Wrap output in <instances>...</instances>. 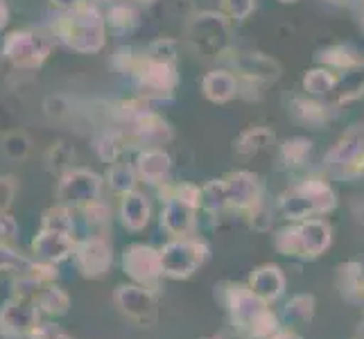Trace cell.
<instances>
[{
	"instance_id": "obj_35",
	"label": "cell",
	"mask_w": 364,
	"mask_h": 339,
	"mask_svg": "<svg viewBox=\"0 0 364 339\" xmlns=\"http://www.w3.org/2000/svg\"><path fill=\"white\" fill-rule=\"evenodd\" d=\"M14 199V181L11 179H0V212H5Z\"/></svg>"
},
{
	"instance_id": "obj_33",
	"label": "cell",
	"mask_w": 364,
	"mask_h": 339,
	"mask_svg": "<svg viewBox=\"0 0 364 339\" xmlns=\"http://www.w3.org/2000/svg\"><path fill=\"white\" fill-rule=\"evenodd\" d=\"M308 152H310V143L308 141H301V138L287 141L285 147H283V156L287 161V166H299V163L306 158Z\"/></svg>"
},
{
	"instance_id": "obj_10",
	"label": "cell",
	"mask_w": 364,
	"mask_h": 339,
	"mask_svg": "<svg viewBox=\"0 0 364 339\" xmlns=\"http://www.w3.org/2000/svg\"><path fill=\"white\" fill-rule=\"evenodd\" d=\"M191 41L202 53H222L224 43H227V23L222 21V16L215 14L197 16L191 25Z\"/></svg>"
},
{
	"instance_id": "obj_23",
	"label": "cell",
	"mask_w": 364,
	"mask_h": 339,
	"mask_svg": "<svg viewBox=\"0 0 364 339\" xmlns=\"http://www.w3.org/2000/svg\"><path fill=\"white\" fill-rule=\"evenodd\" d=\"M170 170V158L163 152H145L138 158V172L149 183H159Z\"/></svg>"
},
{
	"instance_id": "obj_21",
	"label": "cell",
	"mask_w": 364,
	"mask_h": 339,
	"mask_svg": "<svg viewBox=\"0 0 364 339\" xmlns=\"http://www.w3.org/2000/svg\"><path fill=\"white\" fill-rule=\"evenodd\" d=\"M34 306L39 308V312H46L50 317H61L66 315L70 308V298L68 294L57 285H46L39 294L34 296Z\"/></svg>"
},
{
	"instance_id": "obj_8",
	"label": "cell",
	"mask_w": 364,
	"mask_h": 339,
	"mask_svg": "<svg viewBox=\"0 0 364 339\" xmlns=\"http://www.w3.org/2000/svg\"><path fill=\"white\" fill-rule=\"evenodd\" d=\"M100 179L89 170H73L66 172V177L59 183V199L64 206H86L97 202L100 197Z\"/></svg>"
},
{
	"instance_id": "obj_16",
	"label": "cell",
	"mask_w": 364,
	"mask_h": 339,
	"mask_svg": "<svg viewBox=\"0 0 364 339\" xmlns=\"http://www.w3.org/2000/svg\"><path fill=\"white\" fill-rule=\"evenodd\" d=\"M32 249H34L36 256L48 260V262H61L73 254L75 242H73V235H68V233L43 229L32 240Z\"/></svg>"
},
{
	"instance_id": "obj_28",
	"label": "cell",
	"mask_w": 364,
	"mask_h": 339,
	"mask_svg": "<svg viewBox=\"0 0 364 339\" xmlns=\"http://www.w3.org/2000/svg\"><path fill=\"white\" fill-rule=\"evenodd\" d=\"M32 269V262L28 258H23L16 254L14 249H9L7 244L0 242V271H23L28 274Z\"/></svg>"
},
{
	"instance_id": "obj_3",
	"label": "cell",
	"mask_w": 364,
	"mask_h": 339,
	"mask_svg": "<svg viewBox=\"0 0 364 339\" xmlns=\"http://www.w3.org/2000/svg\"><path fill=\"white\" fill-rule=\"evenodd\" d=\"M206 256V244L191 240V237H177V240L168 242L159 251L161 269L170 279H188V276H193L204 265Z\"/></svg>"
},
{
	"instance_id": "obj_13",
	"label": "cell",
	"mask_w": 364,
	"mask_h": 339,
	"mask_svg": "<svg viewBox=\"0 0 364 339\" xmlns=\"http://www.w3.org/2000/svg\"><path fill=\"white\" fill-rule=\"evenodd\" d=\"M285 287L287 281L279 265H260L249 276V290L258 294L262 301H267V303L279 301L285 294Z\"/></svg>"
},
{
	"instance_id": "obj_19",
	"label": "cell",
	"mask_w": 364,
	"mask_h": 339,
	"mask_svg": "<svg viewBox=\"0 0 364 339\" xmlns=\"http://www.w3.org/2000/svg\"><path fill=\"white\" fill-rule=\"evenodd\" d=\"M138 77H141V84L147 91L163 93V91H170L174 86V70L166 61L149 59L147 64H143V68L138 70Z\"/></svg>"
},
{
	"instance_id": "obj_14",
	"label": "cell",
	"mask_w": 364,
	"mask_h": 339,
	"mask_svg": "<svg viewBox=\"0 0 364 339\" xmlns=\"http://www.w3.org/2000/svg\"><path fill=\"white\" fill-rule=\"evenodd\" d=\"M227 185V199L229 206L240 208V210H251L258 206L260 202V183L251 172H235L229 181H224Z\"/></svg>"
},
{
	"instance_id": "obj_2",
	"label": "cell",
	"mask_w": 364,
	"mask_h": 339,
	"mask_svg": "<svg viewBox=\"0 0 364 339\" xmlns=\"http://www.w3.org/2000/svg\"><path fill=\"white\" fill-rule=\"evenodd\" d=\"M337 204V197L331 190V185L319 179H308L304 183L294 185L281 197V212L287 220H308L321 215V212L333 210Z\"/></svg>"
},
{
	"instance_id": "obj_15",
	"label": "cell",
	"mask_w": 364,
	"mask_h": 339,
	"mask_svg": "<svg viewBox=\"0 0 364 339\" xmlns=\"http://www.w3.org/2000/svg\"><path fill=\"white\" fill-rule=\"evenodd\" d=\"M328 163L333 168H342L348 172H362V168H364V129L350 131L331 152Z\"/></svg>"
},
{
	"instance_id": "obj_40",
	"label": "cell",
	"mask_w": 364,
	"mask_h": 339,
	"mask_svg": "<svg viewBox=\"0 0 364 339\" xmlns=\"http://www.w3.org/2000/svg\"><path fill=\"white\" fill-rule=\"evenodd\" d=\"M5 21H7V7H5L3 0H0V28L5 25Z\"/></svg>"
},
{
	"instance_id": "obj_36",
	"label": "cell",
	"mask_w": 364,
	"mask_h": 339,
	"mask_svg": "<svg viewBox=\"0 0 364 339\" xmlns=\"http://www.w3.org/2000/svg\"><path fill=\"white\" fill-rule=\"evenodd\" d=\"M227 7L235 18H245L254 9V0H227Z\"/></svg>"
},
{
	"instance_id": "obj_32",
	"label": "cell",
	"mask_w": 364,
	"mask_h": 339,
	"mask_svg": "<svg viewBox=\"0 0 364 339\" xmlns=\"http://www.w3.org/2000/svg\"><path fill=\"white\" fill-rule=\"evenodd\" d=\"M335 86V77L326 70H312L306 75V89L310 93H328Z\"/></svg>"
},
{
	"instance_id": "obj_29",
	"label": "cell",
	"mask_w": 364,
	"mask_h": 339,
	"mask_svg": "<svg viewBox=\"0 0 364 339\" xmlns=\"http://www.w3.org/2000/svg\"><path fill=\"white\" fill-rule=\"evenodd\" d=\"M3 149L9 158H25L30 152V141L21 131H11L3 138Z\"/></svg>"
},
{
	"instance_id": "obj_26",
	"label": "cell",
	"mask_w": 364,
	"mask_h": 339,
	"mask_svg": "<svg viewBox=\"0 0 364 339\" xmlns=\"http://www.w3.org/2000/svg\"><path fill=\"white\" fill-rule=\"evenodd\" d=\"M73 217H70V210L68 206H57V208H50L46 215H43V229L46 231H59V233H73Z\"/></svg>"
},
{
	"instance_id": "obj_9",
	"label": "cell",
	"mask_w": 364,
	"mask_h": 339,
	"mask_svg": "<svg viewBox=\"0 0 364 339\" xmlns=\"http://www.w3.org/2000/svg\"><path fill=\"white\" fill-rule=\"evenodd\" d=\"M75 265L86 279H100L105 276L111 267V247L102 240V237H89L80 244H75Z\"/></svg>"
},
{
	"instance_id": "obj_39",
	"label": "cell",
	"mask_w": 364,
	"mask_h": 339,
	"mask_svg": "<svg viewBox=\"0 0 364 339\" xmlns=\"http://www.w3.org/2000/svg\"><path fill=\"white\" fill-rule=\"evenodd\" d=\"M267 339H304V337H299L296 333H290V330H279Z\"/></svg>"
},
{
	"instance_id": "obj_1",
	"label": "cell",
	"mask_w": 364,
	"mask_h": 339,
	"mask_svg": "<svg viewBox=\"0 0 364 339\" xmlns=\"http://www.w3.org/2000/svg\"><path fill=\"white\" fill-rule=\"evenodd\" d=\"M227 303L233 328L247 339H267L281 330V321L274 315L267 301L249 290V285H227Z\"/></svg>"
},
{
	"instance_id": "obj_6",
	"label": "cell",
	"mask_w": 364,
	"mask_h": 339,
	"mask_svg": "<svg viewBox=\"0 0 364 339\" xmlns=\"http://www.w3.org/2000/svg\"><path fill=\"white\" fill-rule=\"evenodd\" d=\"M116 306L124 317L141 325H152L156 321V298L152 290L143 285H120L114 294Z\"/></svg>"
},
{
	"instance_id": "obj_12",
	"label": "cell",
	"mask_w": 364,
	"mask_h": 339,
	"mask_svg": "<svg viewBox=\"0 0 364 339\" xmlns=\"http://www.w3.org/2000/svg\"><path fill=\"white\" fill-rule=\"evenodd\" d=\"M48 50H50V41L43 39L41 34L21 32V34H11L5 53L11 61H16L18 66H36L43 61Z\"/></svg>"
},
{
	"instance_id": "obj_24",
	"label": "cell",
	"mask_w": 364,
	"mask_h": 339,
	"mask_svg": "<svg viewBox=\"0 0 364 339\" xmlns=\"http://www.w3.org/2000/svg\"><path fill=\"white\" fill-rule=\"evenodd\" d=\"M204 93L215 102H224L235 95V80L229 72H210L204 80Z\"/></svg>"
},
{
	"instance_id": "obj_4",
	"label": "cell",
	"mask_w": 364,
	"mask_h": 339,
	"mask_svg": "<svg viewBox=\"0 0 364 339\" xmlns=\"http://www.w3.org/2000/svg\"><path fill=\"white\" fill-rule=\"evenodd\" d=\"M64 36L75 50H82V53L97 50L102 45V21H100L97 11L91 7H80L73 18H68Z\"/></svg>"
},
{
	"instance_id": "obj_11",
	"label": "cell",
	"mask_w": 364,
	"mask_h": 339,
	"mask_svg": "<svg viewBox=\"0 0 364 339\" xmlns=\"http://www.w3.org/2000/svg\"><path fill=\"white\" fill-rule=\"evenodd\" d=\"M331 226L319 217L301 220L296 226V242H299V258H319L326 249L331 247Z\"/></svg>"
},
{
	"instance_id": "obj_20",
	"label": "cell",
	"mask_w": 364,
	"mask_h": 339,
	"mask_svg": "<svg viewBox=\"0 0 364 339\" xmlns=\"http://www.w3.org/2000/svg\"><path fill=\"white\" fill-rule=\"evenodd\" d=\"M120 215L122 224L132 231H141L143 226L149 222V204L143 195H138L134 190L124 193L122 197V206H120Z\"/></svg>"
},
{
	"instance_id": "obj_7",
	"label": "cell",
	"mask_w": 364,
	"mask_h": 339,
	"mask_svg": "<svg viewBox=\"0 0 364 339\" xmlns=\"http://www.w3.org/2000/svg\"><path fill=\"white\" fill-rule=\"evenodd\" d=\"M39 328V308L30 303V298H9L0 308V333L11 337L32 335Z\"/></svg>"
},
{
	"instance_id": "obj_17",
	"label": "cell",
	"mask_w": 364,
	"mask_h": 339,
	"mask_svg": "<svg viewBox=\"0 0 364 339\" xmlns=\"http://www.w3.org/2000/svg\"><path fill=\"white\" fill-rule=\"evenodd\" d=\"M161 224L168 233L177 237H188V233L195 226V206L181 202V199H168Z\"/></svg>"
},
{
	"instance_id": "obj_30",
	"label": "cell",
	"mask_w": 364,
	"mask_h": 339,
	"mask_svg": "<svg viewBox=\"0 0 364 339\" xmlns=\"http://www.w3.org/2000/svg\"><path fill=\"white\" fill-rule=\"evenodd\" d=\"M48 168L53 170V172H64L68 170L70 166V161H73V152H70V147L64 145V143H57L53 149L48 152Z\"/></svg>"
},
{
	"instance_id": "obj_37",
	"label": "cell",
	"mask_w": 364,
	"mask_h": 339,
	"mask_svg": "<svg viewBox=\"0 0 364 339\" xmlns=\"http://www.w3.org/2000/svg\"><path fill=\"white\" fill-rule=\"evenodd\" d=\"M18 231V226L14 222V217H9L7 212H0V240H9L14 237Z\"/></svg>"
},
{
	"instance_id": "obj_5",
	"label": "cell",
	"mask_w": 364,
	"mask_h": 339,
	"mask_svg": "<svg viewBox=\"0 0 364 339\" xmlns=\"http://www.w3.org/2000/svg\"><path fill=\"white\" fill-rule=\"evenodd\" d=\"M122 267L127 271V276H132L138 285L147 287V290H156L159 279L163 276L159 251L145 244H132L124 251Z\"/></svg>"
},
{
	"instance_id": "obj_22",
	"label": "cell",
	"mask_w": 364,
	"mask_h": 339,
	"mask_svg": "<svg viewBox=\"0 0 364 339\" xmlns=\"http://www.w3.org/2000/svg\"><path fill=\"white\" fill-rule=\"evenodd\" d=\"M312 317H315V296L312 294H296L283 310V319L287 325L308 323Z\"/></svg>"
},
{
	"instance_id": "obj_31",
	"label": "cell",
	"mask_w": 364,
	"mask_h": 339,
	"mask_svg": "<svg viewBox=\"0 0 364 339\" xmlns=\"http://www.w3.org/2000/svg\"><path fill=\"white\" fill-rule=\"evenodd\" d=\"M274 247L279 249L283 256H292V258H299L296 226H292V229H283V231L276 233V237H274Z\"/></svg>"
},
{
	"instance_id": "obj_27",
	"label": "cell",
	"mask_w": 364,
	"mask_h": 339,
	"mask_svg": "<svg viewBox=\"0 0 364 339\" xmlns=\"http://www.w3.org/2000/svg\"><path fill=\"white\" fill-rule=\"evenodd\" d=\"M109 183L116 193H129L134 190V170L127 163H114L109 170Z\"/></svg>"
},
{
	"instance_id": "obj_42",
	"label": "cell",
	"mask_w": 364,
	"mask_h": 339,
	"mask_svg": "<svg viewBox=\"0 0 364 339\" xmlns=\"http://www.w3.org/2000/svg\"><path fill=\"white\" fill-rule=\"evenodd\" d=\"M204 339H222V337H204Z\"/></svg>"
},
{
	"instance_id": "obj_25",
	"label": "cell",
	"mask_w": 364,
	"mask_h": 339,
	"mask_svg": "<svg viewBox=\"0 0 364 339\" xmlns=\"http://www.w3.org/2000/svg\"><path fill=\"white\" fill-rule=\"evenodd\" d=\"M199 204L210 212H220L222 208H227L229 199L224 181H210L208 185H204V190H199Z\"/></svg>"
},
{
	"instance_id": "obj_34",
	"label": "cell",
	"mask_w": 364,
	"mask_h": 339,
	"mask_svg": "<svg viewBox=\"0 0 364 339\" xmlns=\"http://www.w3.org/2000/svg\"><path fill=\"white\" fill-rule=\"evenodd\" d=\"M97 152H100V156H102L105 161H114L116 156H118V152H120V147H118V141L114 136H107V138H102V141L97 143Z\"/></svg>"
},
{
	"instance_id": "obj_38",
	"label": "cell",
	"mask_w": 364,
	"mask_h": 339,
	"mask_svg": "<svg viewBox=\"0 0 364 339\" xmlns=\"http://www.w3.org/2000/svg\"><path fill=\"white\" fill-rule=\"evenodd\" d=\"M34 339H70L66 333H61L55 325H39L34 333H32Z\"/></svg>"
},
{
	"instance_id": "obj_41",
	"label": "cell",
	"mask_w": 364,
	"mask_h": 339,
	"mask_svg": "<svg viewBox=\"0 0 364 339\" xmlns=\"http://www.w3.org/2000/svg\"><path fill=\"white\" fill-rule=\"evenodd\" d=\"M53 3H57L59 7H75L77 5V0H53Z\"/></svg>"
},
{
	"instance_id": "obj_18",
	"label": "cell",
	"mask_w": 364,
	"mask_h": 339,
	"mask_svg": "<svg viewBox=\"0 0 364 339\" xmlns=\"http://www.w3.org/2000/svg\"><path fill=\"white\" fill-rule=\"evenodd\" d=\"M337 287L348 303H364V267L360 262H346L337 269Z\"/></svg>"
}]
</instances>
